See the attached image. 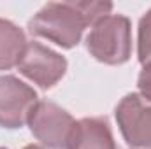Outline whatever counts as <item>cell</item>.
I'll list each match as a JSON object with an SVG mask.
<instances>
[{
  "label": "cell",
  "mask_w": 151,
  "mask_h": 149,
  "mask_svg": "<svg viewBox=\"0 0 151 149\" xmlns=\"http://www.w3.org/2000/svg\"><path fill=\"white\" fill-rule=\"evenodd\" d=\"M137 56L144 65L151 62V9L139 19L137 30Z\"/></svg>",
  "instance_id": "9c48e42d"
},
{
  "label": "cell",
  "mask_w": 151,
  "mask_h": 149,
  "mask_svg": "<svg viewBox=\"0 0 151 149\" xmlns=\"http://www.w3.org/2000/svg\"><path fill=\"white\" fill-rule=\"evenodd\" d=\"M116 123L132 149H151V104L139 93H128L116 105Z\"/></svg>",
  "instance_id": "277c9868"
},
{
  "label": "cell",
  "mask_w": 151,
  "mask_h": 149,
  "mask_svg": "<svg viewBox=\"0 0 151 149\" xmlns=\"http://www.w3.org/2000/svg\"><path fill=\"white\" fill-rule=\"evenodd\" d=\"M113 9L111 2H49L28 21V32L63 49L79 44L86 27H93Z\"/></svg>",
  "instance_id": "6da1fadb"
},
{
  "label": "cell",
  "mask_w": 151,
  "mask_h": 149,
  "mask_svg": "<svg viewBox=\"0 0 151 149\" xmlns=\"http://www.w3.org/2000/svg\"><path fill=\"white\" fill-rule=\"evenodd\" d=\"M23 149H44L42 146H37V144H28V146H25Z\"/></svg>",
  "instance_id": "8fae6325"
},
{
  "label": "cell",
  "mask_w": 151,
  "mask_h": 149,
  "mask_svg": "<svg viewBox=\"0 0 151 149\" xmlns=\"http://www.w3.org/2000/svg\"><path fill=\"white\" fill-rule=\"evenodd\" d=\"M69 149H118L109 123L102 117L76 121Z\"/></svg>",
  "instance_id": "52a82bcc"
},
{
  "label": "cell",
  "mask_w": 151,
  "mask_h": 149,
  "mask_svg": "<svg viewBox=\"0 0 151 149\" xmlns=\"http://www.w3.org/2000/svg\"><path fill=\"white\" fill-rule=\"evenodd\" d=\"M0 149H4V148H0Z\"/></svg>",
  "instance_id": "7c38bea8"
},
{
  "label": "cell",
  "mask_w": 151,
  "mask_h": 149,
  "mask_svg": "<svg viewBox=\"0 0 151 149\" xmlns=\"http://www.w3.org/2000/svg\"><path fill=\"white\" fill-rule=\"evenodd\" d=\"M27 125L42 146L49 149H69L76 119L60 105L39 100Z\"/></svg>",
  "instance_id": "3957f363"
},
{
  "label": "cell",
  "mask_w": 151,
  "mask_h": 149,
  "mask_svg": "<svg viewBox=\"0 0 151 149\" xmlns=\"http://www.w3.org/2000/svg\"><path fill=\"white\" fill-rule=\"evenodd\" d=\"M137 88H139V95L151 104V62L142 65V70L137 77Z\"/></svg>",
  "instance_id": "30bf717a"
},
{
  "label": "cell",
  "mask_w": 151,
  "mask_h": 149,
  "mask_svg": "<svg viewBox=\"0 0 151 149\" xmlns=\"http://www.w3.org/2000/svg\"><path fill=\"white\" fill-rule=\"evenodd\" d=\"M86 49L100 63H127L132 56L130 19L121 14H107L102 19H99L86 37Z\"/></svg>",
  "instance_id": "7a4b0ae2"
},
{
  "label": "cell",
  "mask_w": 151,
  "mask_h": 149,
  "mask_svg": "<svg viewBox=\"0 0 151 149\" xmlns=\"http://www.w3.org/2000/svg\"><path fill=\"white\" fill-rule=\"evenodd\" d=\"M19 74L35 82L39 88L49 90L67 72V60L40 42H28L23 58L18 65Z\"/></svg>",
  "instance_id": "8992f818"
},
{
  "label": "cell",
  "mask_w": 151,
  "mask_h": 149,
  "mask_svg": "<svg viewBox=\"0 0 151 149\" xmlns=\"http://www.w3.org/2000/svg\"><path fill=\"white\" fill-rule=\"evenodd\" d=\"M37 91L14 75L0 77V126L7 130L21 128L28 123L37 105Z\"/></svg>",
  "instance_id": "5b68a950"
},
{
  "label": "cell",
  "mask_w": 151,
  "mask_h": 149,
  "mask_svg": "<svg viewBox=\"0 0 151 149\" xmlns=\"http://www.w3.org/2000/svg\"><path fill=\"white\" fill-rule=\"evenodd\" d=\"M27 44L25 32L16 23L0 18V70H11L18 67Z\"/></svg>",
  "instance_id": "ba28073f"
}]
</instances>
